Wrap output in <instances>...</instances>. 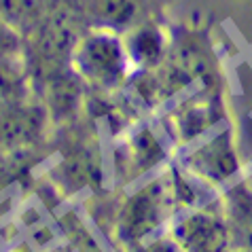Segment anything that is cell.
Masks as SVG:
<instances>
[{
    "label": "cell",
    "mask_w": 252,
    "mask_h": 252,
    "mask_svg": "<svg viewBox=\"0 0 252 252\" xmlns=\"http://www.w3.org/2000/svg\"><path fill=\"white\" fill-rule=\"evenodd\" d=\"M72 68L74 72L97 89H117L121 87L129 74L131 58L121 38L110 28L92 30L81 36L72 49Z\"/></svg>",
    "instance_id": "1"
},
{
    "label": "cell",
    "mask_w": 252,
    "mask_h": 252,
    "mask_svg": "<svg viewBox=\"0 0 252 252\" xmlns=\"http://www.w3.org/2000/svg\"><path fill=\"white\" fill-rule=\"evenodd\" d=\"M19 36L11 24L0 15V62H9L19 53Z\"/></svg>",
    "instance_id": "7"
},
{
    "label": "cell",
    "mask_w": 252,
    "mask_h": 252,
    "mask_svg": "<svg viewBox=\"0 0 252 252\" xmlns=\"http://www.w3.org/2000/svg\"><path fill=\"white\" fill-rule=\"evenodd\" d=\"M248 185H250V187H252V176H250V180H248Z\"/></svg>",
    "instance_id": "8"
},
{
    "label": "cell",
    "mask_w": 252,
    "mask_h": 252,
    "mask_svg": "<svg viewBox=\"0 0 252 252\" xmlns=\"http://www.w3.org/2000/svg\"><path fill=\"white\" fill-rule=\"evenodd\" d=\"M165 189L161 183H153L151 187L142 189L134 195L123 208L121 229L125 237L140 240L146 233H151L165 216Z\"/></svg>",
    "instance_id": "3"
},
{
    "label": "cell",
    "mask_w": 252,
    "mask_h": 252,
    "mask_svg": "<svg viewBox=\"0 0 252 252\" xmlns=\"http://www.w3.org/2000/svg\"><path fill=\"white\" fill-rule=\"evenodd\" d=\"M189 170L193 172V176L210 185H220L229 180L240 170V161H237L231 136L220 134L204 146H199L189 159Z\"/></svg>",
    "instance_id": "4"
},
{
    "label": "cell",
    "mask_w": 252,
    "mask_h": 252,
    "mask_svg": "<svg viewBox=\"0 0 252 252\" xmlns=\"http://www.w3.org/2000/svg\"><path fill=\"white\" fill-rule=\"evenodd\" d=\"M222 216L229 227L231 244L240 252H252V187L248 183L227 191Z\"/></svg>",
    "instance_id": "5"
},
{
    "label": "cell",
    "mask_w": 252,
    "mask_h": 252,
    "mask_svg": "<svg viewBox=\"0 0 252 252\" xmlns=\"http://www.w3.org/2000/svg\"><path fill=\"white\" fill-rule=\"evenodd\" d=\"M172 240L183 252H229L231 235L222 214L195 210L172 231Z\"/></svg>",
    "instance_id": "2"
},
{
    "label": "cell",
    "mask_w": 252,
    "mask_h": 252,
    "mask_svg": "<svg viewBox=\"0 0 252 252\" xmlns=\"http://www.w3.org/2000/svg\"><path fill=\"white\" fill-rule=\"evenodd\" d=\"M125 45H127L131 64L140 66L157 64L163 53V36L155 28H140L129 38H125Z\"/></svg>",
    "instance_id": "6"
}]
</instances>
